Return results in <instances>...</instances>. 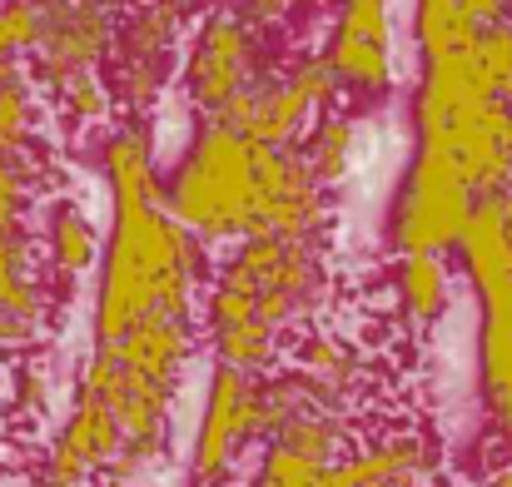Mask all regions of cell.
I'll use <instances>...</instances> for the list:
<instances>
[{
  "label": "cell",
  "mask_w": 512,
  "mask_h": 487,
  "mask_svg": "<svg viewBox=\"0 0 512 487\" xmlns=\"http://www.w3.org/2000/svg\"><path fill=\"white\" fill-rule=\"evenodd\" d=\"M209 244H199L165 199H110L105 254L95 269L90 338L115 343L135 324L170 314L194 319L209 284Z\"/></svg>",
  "instance_id": "6da1fadb"
},
{
  "label": "cell",
  "mask_w": 512,
  "mask_h": 487,
  "mask_svg": "<svg viewBox=\"0 0 512 487\" xmlns=\"http://www.w3.org/2000/svg\"><path fill=\"white\" fill-rule=\"evenodd\" d=\"M165 209L209 249L259 234V145L204 115L165 169Z\"/></svg>",
  "instance_id": "7a4b0ae2"
},
{
  "label": "cell",
  "mask_w": 512,
  "mask_h": 487,
  "mask_svg": "<svg viewBox=\"0 0 512 487\" xmlns=\"http://www.w3.org/2000/svg\"><path fill=\"white\" fill-rule=\"evenodd\" d=\"M214 279L239 289L254 304V314L269 328H279L284 338L319 324V314L334 299V269H329L319 239L249 234V239L229 244Z\"/></svg>",
  "instance_id": "3957f363"
},
{
  "label": "cell",
  "mask_w": 512,
  "mask_h": 487,
  "mask_svg": "<svg viewBox=\"0 0 512 487\" xmlns=\"http://www.w3.org/2000/svg\"><path fill=\"white\" fill-rule=\"evenodd\" d=\"M478 204L473 179L443 145H413L393 199L383 209V244L388 254H453L468 214Z\"/></svg>",
  "instance_id": "277c9868"
},
{
  "label": "cell",
  "mask_w": 512,
  "mask_h": 487,
  "mask_svg": "<svg viewBox=\"0 0 512 487\" xmlns=\"http://www.w3.org/2000/svg\"><path fill=\"white\" fill-rule=\"evenodd\" d=\"M279 70V55L259 25H249L234 5H214L184 35L179 90L199 115H219L229 100L254 90L264 75Z\"/></svg>",
  "instance_id": "5b68a950"
},
{
  "label": "cell",
  "mask_w": 512,
  "mask_h": 487,
  "mask_svg": "<svg viewBox=\"0 0 512 487\" xmlns=\"http://www.w3.org/2000/svg\"><path fill=\"white\" fill-rule=\"evenodd\" d=\"M334 105H343L334 65L324 60V50H304V55L279 60L274 75H264L254 90H244L209 120H224L254 145H299L309 125L324 120Z\"/></svg>",
  "instance_id": "8992f818"
},
{
  "label": "cell",
  "mask_w": 512,
  "mask_h": 487,
  "mask_svg": "<svg viewBox=\"0 0 512 487\" xmlns=\"http://www.w3.org/2000/svg\"><path fill=\"white\" fill-rule=\"evenodd\" d=\"M269 438H274V408H269L264 378L229 368V363H214L209 383H204L194 443H189V483L224 487L234 478L239 458L249 448H264Z\"/></svg>",
  "instance_id": "52a82bcc"
},
{
  "label": "cell",
  "mask_w": 512,
  "mask_h": 487,
  "mask_svg": "<svg viewBox=\"0 0 512 487\" xmlns=\"http://www.w3.org/2000/svg\"><path fill=\"white\" fill-rule=\"evenodd\" d=\"M184 0H135L125 20L115 25V50H110V85L115 100L130 115H150L165 90H170V60L184 45Z\"/></svg>",
  "instance_id": "ba28073f"
},
{
  "label": "cell",
  "mask_w": 512,
  "mask_h": 487,
  "mask_svg": "<svg viewBox=\"0 0 512 487\" xmlns=\"http://www.w3.org/2000/svg\"><path fill=\"white\" fill-rule=\"evenodd\" d=\"M324 60L334 65L343 100L378 105L398 90V35H393V0H339Z\"/></svg>",
  "instance_id": "9c48e42d"
},
{
  "label": "cell",
  "mask_w": 512,
  "mask_h": 487,
  "mask_svg": "<svg viewBox=\"0 0 512 487\" xmlns=\"http://www.w3.org/2000/svg\"><path fill=\"white\" fill-rule=\"evenodd\" d=\"M40 45L30 50V75L50 95L65 80L110 65L115 50V10L100 0H40Z\"/></svg>",
  "instance_id": "30bf717a"
},
{
  "label": "cell",
  "mask_w": 512,
  "mask_h": 487,
  "mask_svg": "<svg viewBox=\"0 0 512 487\" xmlns=\"http://www.w3.org/2000/svg\"><path fill=\"white\" fill-rule=\"evenodd\" d=\"M329 214V184H319L299 145H259V234L324 244Z\"/></svg>",
  "instance_id": "8fae6325"
},
{
  "label": "cell",
  "mask_w": 512,
  "mask_h": 487,
  "mask_svg": "<svg viewBox=\"0 0 512 487\" xmlns=\"http://www.w3.org/2000/svg\"><path fill=\"white\" fill-rule=\"evenodd\" d=\"M125 448V433H120V418L105 398L95 393H75L55 443L45 448V463H40V487H90Z\"/></svg>",
  "instance_id": "7c38bea8"
},
{
  "label": "cell",
  "mask_w": 512,
  "mask_h": 487,
  "mask_svg": "<svg viewBox=\"0 0 512 487\" xmlns=\"http://www.w3.org/2000/svg\"><path fill=\"white\" fill-rule=\"evenodd\" d=\"M25 224H0V348H30L50 324V284Z\"/></svg>",
  "instance_id": "4fadbf2b"
},
{
  "label": "cell",
  "mask_w": 512,
  "mask_h": 487,
  "mask_svg": "<svg viewBox=\"0 0 512 487\" xmlns=\"http://www.w3.org/2000/svg\"><path fill=\"white\" fill-rule=\"evenodd\" d=\"M493 95L483 90L478 70L468 55H448V60H423L418 80L408 90V130L413 145H438L448 140L473 110H483Z\"/></svg>",
  "instance_id": "5bb4252c"
},
{
  "label": "cell",
  "mask_w": 512,
  "mask_h": 487,
  "mask_svg": "<svg viewBox=\"0 0 512 487\" xmlns=\"http://www.w3.org/2000/svg\"><path fill=\"white\" fill-rule=\"evenodd\" d=\"M443 473V453L418 428H393L368 448H348L329 463V487H433Z\"/></svg>",
  "instance_id": "9a60e30c"
},
{
  "label": "cell",
  "mask_w": 512,
  "mask_h": 487,
  "mask_svg": "<svg viewBox=\"0 0 512 487\" xmlns=\"http://www.w3.org/2000/svg\"><path fill=\"white\" fill-rule=\"evenodd\" d=\"M294 368L309 378L319 408L334 413H353V403L368 388V353L329 324H309L304 333H294Z\"/></svg>",
  "instance_id": "2e32d148"
},
{
  "label": "cell",
  "mask_w": 512,
  "mask_h": 487,
  "mask_svg": "<svg viewBox=\"0 0 512 487\" xmlns=\"http://www.w3.org/2000/svg\"><path fill=\"white\" fill-rule=\"evenodd\" d=\"M40 259L50 269V279L60 289H70L75 279L95 274L100 269V254H105V229L95 224V214L75 199V194H45L40 204Z\"/></svg>",
  "instance_id": "e0dca14e"
},
{
  "label": "cell",
  "mask_w": 512,
  "mask_h": 487,
  "mask_svg": "<svg viewBox=\"0 0 512 487\" xmlns=\"http://www.w3.org/2000/svg\"><path fill=\"white\" fill-rule=\"evenodd\" d=\"M383 289H388L398 324L428 333L453 314L458 264H453V254H393L383 269Z\"/></svg>",
  "instance_id": "ac0fdd59"
},
{
  "label": "cell",
  "mask_w": 512,
  "mask_h": 487,
  "mask_svg": "<svg viewBox=\"0 0 512 487\" xmlns=\"http://www.w3.org/2000/svg\"><path fill=\"white\" fill-rule=\"evenodd\" d=\"M120 368L155 383V388H170L179 393L184 388V373H189V358L199 348V328L194 319H170V314H155L145 324H135L125 338L110 343Z\"/></svg>",
  "instance_id": "d6986e66"
},
{
  "label": "cell",
  "mask_w": 512,
  "mask_h": 487,
  "mask_svg": "<svg viewBox=\"0 0 512 487\" xmlns=\"http://www.w3.org/2000/svg\"><path fill=\"white\" fill-rule=\"evenodd\" d=\"M453 264H458V274H463V284L473 289L478 304L512 289V234L503 224L498 194H483L473 204V214H468V224L453 244Z\"/></svg>",
  "instance_id": "ffe728a7"
},
{
  "label": "cell",
  "mask_w": 512,
  "mask_h": 487,
  "mask_svg": "<svg viewBox=\"0 0 512 487\" xmlns=\"http://www.w3.org/2000/svg\"><path fill=\"white\" fill-rule=\"evenodd\" d=\"M100 184L105 199H165V169H160V140L150 120H125L105 130L100 140Z\"/></svg>",
  "instance_id": "44dd1931"
},
{
  "label": "cell",
  "mask_w": 512,
  "mask_h": 487,
  "mask_svg": "<svg viewBox=\"0 0 512 487\" xmlns=\"http://www.w3.org/2000/svg\"><path fill=\"white\" fill-rule=\"evenodd\" d=\"M299 155L319 174V184H329V189L348 184L363 169V155H368V125H363V115L334 105L324 120L309 125V135L299 140Z\"/></svg>",
  "instance_id": "7402d4cb"
},
{
  "label": "cell",
  "mask_w": 512,
  "mask_h": 487,
  "mask_svg": "<svg viewBox=\"0 0 512 487\" xmlns=\"http://www.w3.org/2000/svg\"><path fill=\"white\" fill-rule=\"evenodd\" d=\"M413 50H418V65L423 60H448V55H468L473 40H478V20L463 10V0H413Z\"/></svg>",
  "instance_id": "603a6c76"
},
{
  "label": "cell",
  "mask_w": 512,
  "mask_h": 487,
  "mask_svg": "<svg viewBox=\"0 0 512 487\" xmlns=\"http://www.w3.org/2000/svg\"><path fill=\"white\" fill-rule=\"evenodd\" d=\"M50 150L35 145V150H10L0 145V224H25L30 209L45 199L50 189Z\"/></svg>",
  "instance_id": "cb8c5ba5"
},
{
  "label": "cell",
  "mask_w": 512,
  "mask_h": 487,
  "mask_svg": "<svg viewBox=\"0 0 512 487\" xmlns=\"http://www.w3.org/2000/svg\"><path fill=\"white\" fill-rule=\"evenodd\" d=\"M353 438H358V433H353V418H348V413L304 408V413L284 418L269 443H284V448H294V453H304V458H314V463H339L348 448H358Z\"/></svg>",
  "instance_id": "d4e9b609"
},
{
  "label": "cell",
  "mask_w": 512,
  "mask_h": 487,
  "mask_svg": "<svg viewBox=\"0 0 512 487\" xmlns=\"http://www.w3.org/2000/svg\"><path fill=\"white\" fill-rule=\"evenodd\" d=\"M209 333V348H214V363H229V368H244V373H274L279 368V353H284V333L269 328L264 319H244V324H224V328H204Z\"/></svg>",
  "instance_id": "484cf974"
},
{
  "label": "cell",
  "mask_w": 512,
  "mask_h": 487,
  "mask_svg": "<svg viewBox=\"0 0 512 487\" xmlns=\"http://www.w3.org/2000/svg\"><path fill=\"white\" fill-rule=\"evenodd\" d=\"M50 100H55V120L70 135H95L115 115V85L100 70H85V75L65 80L60 90H50Z\"/></svg>",
  "instance_id": "4316f807"
},
{
  "label": "cell",
  "mask_w": 512,
  "mask_h": 487,
  "mask_svg": "<svg viewBox=\"0 0 512 487\" xmlns=\"http://www.w3.org/2000/svg\"><path fill=\"white\" fill-rule=\"evenodd\" d=\"M478 378L483 393L512 383V289L478 304Z\"/></svg>",
  "instance_id": "83f0119b"
},
{
  "label": "cell",
  "mask_w": 512,
  "mask_h": 487,
  "mask_svg": "<svg viewBox=\"0 0 512 487\" xmlns=\"http://www.w3.org/2000/svg\"><path fill=\"white\" fill-rule=\"evenodd\" d=\"M0 145L10 150H35L40 140V85L30 65L0 75Z\"/></svg>",
  "instance_id": "f1b7e54d"
},
{
  "label": "cell",
  "mask_w": 512,
  "mask_h": 487,
  "mask_svg": "<svg viewBox=\"0 0 512 487\" xmlns=\"http://www.w3.org/2000/svg\"><path fill=\"white\" fill-rule=\"evenodd\" d=\"M483 90L493 100H508L512 105V20H498V25H483L473 50H468Z\"/></svg>",
  "instance_id": "f546056e"
},
{
  "label": "cell",
  "mask_w": 512,
  "mask_h": 487,
  "mask_svg": "<svg viewBox=\"0 0 512 487\" xmlns=\"http://www.w3.org/2000/svg\"><path fill=\"white\" fill-rule=\"evenodd\" d=\"M254 487H329V463H314L284 443H264L254 463Z\"/></svg>",
  "instance_id": "4dcf8cb0"
},
{
  "label": "cell",
  "mask_w": 512,
  "mask_h": 487,
  "mask_svg": "<svg viewBox=\"0 0 512 487\" xmlns=\"http://www.w3.org/2000/svg\"><path fill=\"white\" fill-rule=\"evenodd\" d=\"M40 0H0V75L20 70L40 45Z\"/></svg>",
  "instance_id": "1f68e13d"
},
{
  "label": "cell",
  "mask_w": 512,
  "mask_h": 487,
  "mask_svg": "<svg viewBox=\"0 0 512 487\" xmlns=\"http://www.w3.org/2000/svg\"><path fill=\"white\" fill-rule=\"evenodd\" d=\"M10 408H15L25 423H40V418L55 408V378H50V363H40V358L15 363V373H10Z\"/></svg>",
  "instance_id": "d6a6232c"
},
{
  "label": "cell",
  "mask_w": 512,
  "mask_h": 487,
  "mask_svg": "<svg viewBox=\"0 0 512 487\" xmlns=\"http://www.w3.org/2000/svg\"><path fill=\"white\" fill-rule=\"evenodd\" d=\"M329 0H234V10L249 20V25H259L264 35L269 30H289V25H299L304 15H314V10H324Z\"/></svg>",
  "instance_id": "836d02e7"
},
{
  "label": "cell",
  "mask_w": 512,
  "mask_h": 487,
  "mask_svg": "<svg viewBox=\"0 0 512 487\" xmlns=\"http://www.w3.org/2000/svg\"><path fill=\"white\" fill-rule=\"evenodd\" d=\"M488 423H493L498 443H508V438H512V383H503V388H488Z\"/></svg>",
  "instance_id": "e575fe53"
},
{
  "label": "cell",
  "mask_w": 512,
  "mask_h": 487,
  "mask_svg": "<svg viewBox=\"0 0 512 487\" xmlns=\"http://www.w3.org/2000/svg\"><path fill=\"white\" fill-rule=\"evenodd\" d=\"M463 10H468L478 25H498V20H512V0H463Z\"/></svg>",
  "instance_id": "d590c367"
},
{
  "label": "cell",
  "mask_w": 512,
  "mask_h": 487,
  "mask_svg": "<svg viewBox=\"0 0 512 487\" xmlns=\"http://www.w3.org/2000/svg\"><path fill=\"white\" fill-rule=\"evenodd\" d=\"M483 487H512V458L493 463V468H488V478H483Z\"/></svg>",
  "instance_id": "8d00e7d4"
},
{
  "label": "cell",
  "mask_w": 512,
  "mask_h": 487,
  "mask_svg": "<svg viewBox=\"0 0 512 487\" xmlns=\"http://www.w3.org/2000/svg\"><path fill=\"white\" fill-rule=\"evenodd\" d=\"M498 204H503V224H508V234H512V189L508 194H498Z\"/></svg>",
  "instance_id": "74e56055"
},
{
  "label": "cell",
  "mask_w": 512,
  "mask_h": 487,
  "mask_svg": "<svg viewBox=\"0 0 512 487\" xmlns=\"http://www.w3.org/2000/svg\"><path fill=\"white\" fill-rule=\"evenodd\" d=\"M35 487H40V483H35Z\"/></svg>",
  "instance_id": "f35d334b"
}]
</instances>
